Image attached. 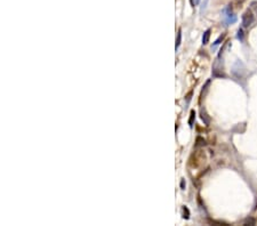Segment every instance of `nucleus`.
I'll list each match as a JSON object with an SVG mask.
<instances>
[{
    "mask_svg": "<svg viewBox=\"0 0 257 226\" xmlns=\"http://www.w3.org/2000/svg\"><path fill=\"white\" fill-rule=\"evenodd\" d=\"M183 217H184L185 219H189L190 218V211L186 207H183Z\"/></svg>",
    "mask_w": 257,
    "mask_h": 226,
    "instance_id": "1a4fd4ad",
    "label": "nucleus"
},
{
    "mask_svg": "<svg viewBox=\"0 0 257 226\" xmlns=\"http://www.w3.org/2000/svg\"><path fill=\"white\" fill-rule=\"evenodd\" d=\"M253 22H254V15L251 13V10L247 9L242 15V25L244 27H248L253 24Z\"/></svg>",
    "mask_w": 257,
    "mask_h": 226,
    "instance_id": "f03ea898",
    "label": "nucleus"
},
{
    "mask_svg": "<svg viewBox=\"0 0 257 226\" xmlns=\"http://www.w3.org/2000/svg\"><path fill=\"white\" fill-rule=\"evenodd\" d=\"M210 32H211V30H210V29H208V30H206V32L203 33V36H202V43H203V45H207V43L209 42Z\"/></svg>",
    "mask_w": 257,
    "mask_h": 226,
    "instance_id": "20e7f679",
    "label": "nucleus"
},
{
    "mask_svg": "<svg viewBox=\"0 0 257 226\" xmlns=\"http://www.w3.org/2000/svg\"><path fill=\"white\" fill-rule=\"evenodd\" d=\"M201 119L204 122V125H209L210 123V118L208 117V114L206 113L204 110H201Z\"/></svg>",
    "mask_w": 257,
    "mask_h": 226,
    "instance_id": "39448f33",
    "label": "nucleus"
},
{
    "mask_svg": "<svg viewBox=\"0 0 257 226\" xmlns=\"http://www.w3.org/2000/svg\"><path fill=\"white\" fill-rule=\"evenodd\" d=\"M184 186H185V183H184V179H182V182H181V187L184 188Z\"/></svg>",
    "mask_w": 257,
    "mask_h": 226,
    "instance_id": "2eb2a0df",
    "label": "nucleus"
},
{
    "mask_svg": "<svg viewBox=\"0 0 257 226\" xmlns=\"http://www.w3.org/2000/svg\"><path fill=\"white\" fill-rule=\"evenodd\" d=\"M248 223H249V224H251V225H255V223H256V222H255V219L249 218V219H247V220H246V224H248Z\"/></svg>",
    "mask_w": 257,
    "mask_h": 226,
    "instance_id": "f8f14e48",
    "label": "nucleus"
},
{
    "mask_svg": "<svg viewBox=\"0 0 257 226\" xmlns=\"http://www.w3.org/2000/svg\"><path fill=\"white\" fill-rule=\"evenodd\" d=\"M237 22V16L234 14H232L229 10V8L225 10V23L229 25V24H232V23H235Z\"/></svg>",
    "mask_w": 257,
    "mask_h": 226,
    "instance_id": "7ed1b4c3",
    "label": "nucleus"
},
{
    "mask_svg": "<svg viewBox=\"0 0 257 226\" xmlns=\"http://www.w3.org/2000/svg\"><path fill=\"white\" fill-rule=\"evenodd\" d=\"M247 71H246V67H244V63L240 62V61H237L234 64H233V67H232V74L235 79H242L244 76H246Z\"/></svg>",
    "mask_w": 257,
    "mask_h": 226,
    "instance_id": "f257e3e1",
    "label": "nucleus"
},
{
    "mask_svg": "<svg viewBox=\"0 0 257 226\" xmlns=\"http://www.w3.org/2000/svg\"><path fill=\"white\" fill-rule=\"evenodd\" d=\"M224 38H225V33H224V34H222L221 37H218V39H217L216 41H215V43H214V47H216L217 45H219V43H221V41H223V40H224Z\"/></svg>",
    "mask_w": 257,
    "mask_h": 226,
    "instance_id": "9b49d317",
    "label": "nucleus"
},
{
    "mask_svg": "<svg viewBox=\"0 0 257 226\" xmlns=\"http://www.w3.org/2000/svg\"><path fill=\"white\" fill-rule=\"evenodd\" d=\"M237 38L240 40V41H244V30H242V29H239V30H238V34H237Z\"/></svg>",
    "mask_w": 257,
    "mask_h": 226,
    "instance_id": "6e6552de",
    "label": "nucleus"
},
{
    "mask_svg": "<svg viewBox=\"0 0 257 226\" xmlns=\"http://www.w3.org/2000/svg\"><path fill=\"white\" fill-rule=\"evenodd\" d=\"M181 42H182V31H181V29L178 30V32H177V39H176V43H175V49L177 50L178 49V47L181 46Z\"/></svg>",
    "mask_w": 257,
    "mask_h": 226,
    "instance_id": "423d86ee",
    "label": "nucleus"
},
{
    "mask_svg": "<svg viewBox=\"0 0 257 226\" xmlns=\"http://www.w3.org/2000/svg\"><path fill=\"white\" fill-rule=\"evenodd\" d=\"M190 2H191V5L194 7V6H197V5H199V2H200V0H190Z\"/></svg>",
    "mask_w": 257,
    "mask_h": 226,
    "instance_id": "ddd939ff",
    "label": "nucleus"
},
{
    "mask_svg": "<svg viewBox=\"0 0 257 226\" xmlns=\"http://www.w3.org/2000/svg\"><path fill=\"white\" fill-rule=\"evenodd\" d=\"M206 144V141L203 139V138H201V137H198L197 138V145L198 146H201V145H204Z\"/></svg>",
    "mask_w": 257,
    "mask_h": 226,
    "instance_id": "9d476101",
    "label": "nucleus"
},
{
    "mask_svg": "<svg viewBox=\"0 0 257 226\" xmlns=\"http://www.w3.org/2000/svg\"><path fill=\"white\" fill-rule=\"evenodd\" d=\"M195 119V112L194 111H191L190 113V119H189V125L190 127H193V121Z\"/></svg>",
    "mask_w": 257,
    "mask_h": 226,
    "instance_id": "0eeeda50",
    "label": "nucleus"
},
{
    "mask_svg": "<svg viewBox=\"0 0 257 226\" xmlns=\"http://www.w3.org/2000/svg\"><path fill=\"white\" fill-rule=\"evenodd\" d=\"M244 1H246V0H234V2H235L237 5H241Z\"/></svg>",
    "mask_w": 257,
    "mask_h": 226,
    "instance_id": "4468645a",
    "label": "nucleus"
}]
</instances>
